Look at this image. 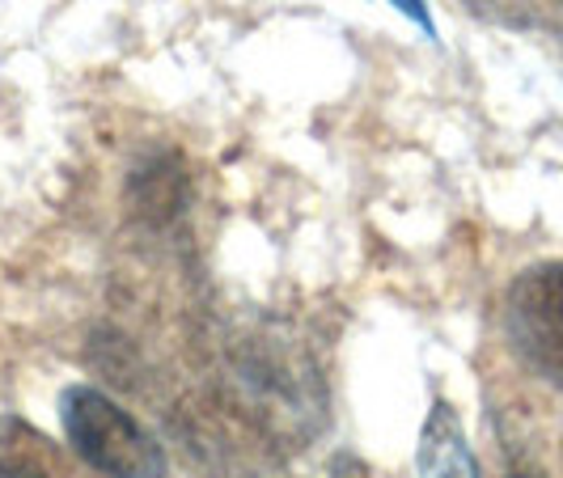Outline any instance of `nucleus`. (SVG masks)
Segmentation results:
<instances>
[{
  "instance_id": "8",
  "label": "nucleus",
  "mask_w": 563,
  "mask_h": 478,
  "mask_svg": "<svg viewBox=\"0 0 563 478\" xmlns=\"http://www.w3.org/2000/svg\"><path fill=\"white\" fill-rule=\"evenodd\" d=\"M560 4H563V0H560Z\"/></svg>"
},
{
  "instance_id": "4",
  "label": "nucleus",
  "mask_w": 563,
  "mask_h": 478,
  "mask_svg": "<svg viewBox=\"0 0 563 478\" xmlns=\"http://www.w3.org/2000/svg\"><path fill=\"white\" fill-rule=\"evenodd\" d=\"M187 196H191L187 169L178 166L174 157H166V153H153L128 178V199H132L136 216L148 221V225H169L174 216H183Z\"/></svg>"
},
{
  "instance_id": "2",
  "label": "nucleus",
  "mask_w": 563,
  "mask_h": 478,
  "mask_svg": "<svg viewBox=\"0 0 563 478\" xmlns=\"http://www.w3.org/2000/svg\"><path fill=\"white\" fill-rule=\"evenodd\" d=\"M505 343L542 386L563 390V263L517 271L505 292Z\"/></svg>"
},
{
  "instance_id": "5",
  "label": "nucleus",
  "mask_w": 563,
  "mask_h": 478,
  "mask_svg": "<svg viewBox=\"0 0 563 478\" xmlns=\"http://www.w3.org/2000/svg\"><path fill=\"white\" fill-rule=\"evenodd\" d=\"M0 478H68L59 449L22 415H0Z\"/></svg>"
},
{
  "instance_id": "3",
  "label": "nucleus",
  "mask_w": 563,
  "mask_h": 478,
  "mask_svg": "<svg viewBox=\"0 0 563 478\" xmlns=\"http://www.w3.org/2000/svg\"><path fill=\"white\" fill-rule=\"evenodd\" d=\"M416 470H420V478H479V462L471 453L466 427L445 398L432 402V411L420 427Z\"/></svg>"
},
{
  "instance_id": "1",
  "label": "nucleus",
  "mask_w": 563,
  "mask_h": 478,
  "mask_svg": "<svg viewBox=\"0 0 563 478\" xmlns=\"http://www.w3.org/2000/svg\"><path fill=\"white\" fill-rule=\"evenodd\" d=\"M59 423L68 449L107 478H166V449L132 411L98 386H68L59 394Z\"/></svg>"
},
{
  "instance_id": "6",
  "label": "nucleus",
  "mask_w": 563,
  "mask_h": 478,
  "mask_svg": "<svg viewBox=\"0 0 563 478\" xmlns=\"http://www.w3.org/2000/svg\"><path fill=\"white\" fill-rule=\"evenodd\" d=\"M390 4H395L402 18H411L428 38H437V22H432V13H428V0H390Z\"/></svg>"
},
{
  "instance_id": "7",
  "label": "nucleus",
  "mask_w": 563,
  "mask_h": 478,
  "mask_svg": "<svg viewBox=\"0 0 563 478\" xmlns=\"http://www.w3.org/2000/svg\"><path fill=\"white\" fill-rule=\"evenodd\" d=\"M505 478H542V475H538L534 466H526V462H512L505 470Z\"/></svg>"
}]
</instances>
